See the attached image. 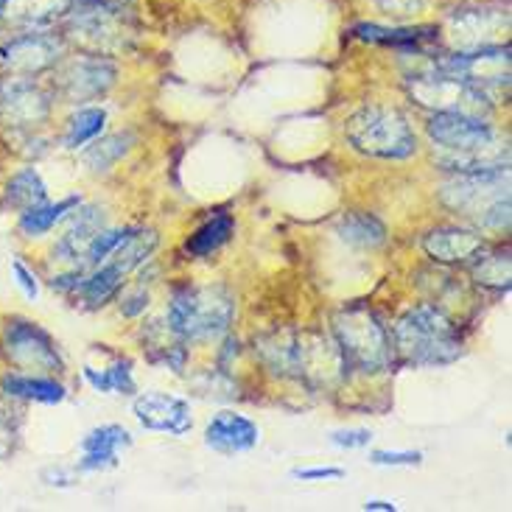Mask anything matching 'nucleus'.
Returning <instances> with one entry per match:
<instances>
[{
	"instance_id": "obj_35",
	"label": "nucleus",
	"mask_w": 512,
	"mask_h": 512,
	"mask_svg": "<svg viewBox=\"0 0 512 512\" xmlns=\"http://www.w3.org/2000/svg\"><path fill=\"white\" fill-rule=\"evenodd\" d=\"M12 440H14L12 429L0 420V459L9 457V451H12Z\"/></svg>"
},
{
	"instance_id": "obj_26",
	"label": "nucleus",
	"mask_w": 512,
	"mask_h": 512,
	"mask_svg": "<svg viewBox=\"0 0 512 512\" xmlns=\"http://www.w3.org/2000/svg\"><path fill=\"white\" fill-rule=\"evenodd\" d=\"M473 277L482 286L493 289H510V252H496V255H476L473 258Z\"/></svg>"
},
{
	"instance_id": "obj_31",
	"label": "nucleus",
	"mask_w": 512,
	"mask_h": 512,
	"mask_svg": "<svg viewBox=\"0 0 512 512\" xmlns=\"http://www.w3.org/2000/svg\"><path fill=\"white\" fill-rule=\"evenodd\" d=\"M331 443L339 445V448H364V445L373 443V431L367 429H342V431H333L331 434Z\"/></svg>"
},
{
	"instance_id": "obj_3",
	"label": "nucleus",
	"mask_w": 512,
	"mask_h": 512,
	"mask_svg": "<svg viewBox=\"0 0 512 512\" xmlns=\"http://www.w3.org/2000/svg\"><path fill=\"white\" fill-rule=\"evenodd\" d=\"M236 317V300L224 286H180L166 308L171 333L182 342L219 339L230 331Z\"/></svg>"
},
{
	"instance_id": "obj_25",
	"label": "nucleus",
	"mask_w": 512,
	"mask_h": 512,
	"mask_svg": "<svg viewBox=\"0 0 512 512\" xmlns=\"http://www.w3.org/2000/svg\"><path fill=\"white\" fill-rule=\"evenodd\" d=\"M104 124H107V112L101 107H82L73 118L68 121V129H65V146L68 149H84L90 140H96L101 132H104Z\"/></svg>"
},
{
	"instance_id": "obj_30",
	"label": "nucleus",
	"mask_w": 512,
	"mask_h": 512,
	"mask_svg": "<svg viewBox=\"0 0 512 512\" xmlns=\"http://www.w3.org/2000/svg\"><path fill=\"white\" fill-rule=\"evenodd\" d=\"M378 3V9L389 17H395V20H403V17H415L423 6H426V0H375Z\"/></svg>"
},
{
	"instance_id": "obj_19",
	"label": "nucleus",
	"mask_w": 512,
	"mask_h": 512,
	"mask_svg": "<svg viewBox=\"0 0 512 512\" xmlns=\"http://www.w3.org/2000/svg\"><path fill=\"white\" fill-rule=\"evenodd\" d=\"M82 205V196H68V199H59V202H45V205H37V208L20 213L17 219V230L20 236L26 238H42L48 236L54 230L56 224L65 222L73 210Z\"/></svg>"
},
{
	"instance_id": "obj_2",
	"label": "nucleus",
	"mask_w": 512,
	"mask_h": 512,
	"mask_svg": "<svg viewBox=\"0 0 512 512\" xmlns=\"http://www.w3.org/2000/svg\"><path fill=\"white\" fill-rule=\"evenodd\" d=\"M440 199L479 230L510 227V168L457 174L440 188Z\"/></svg>"
},
{
	"instance_id": "obj_4",
	"label": "nucleus",
	"mask_w": 512,
	"mask_h": 512,
	"mask_svg": "<svg viewBox=\"0 0 512 512\" xmlns=\"http://www.w3.org/2000/svg\"><path fill=\"white\" fill-rule=\"evenodd\" d=\"M389 336L403 359L420 367H445L462 356V339L454 322L431 305L409 308Z\"/></svg>"
},
{
	"instance_id": "obj_34",
	"label": "nucleus",
	"mask_w": 512,
	"mask_h": 512,
	"mask_svg": "<svg viewBox=\"0 0 512 512\" xmlns=\"http://www.w3.org/2000/svg\"><path fill=\"white\" fill-rule=\"evenodd\" d=\"M294 479H303V482H317V479H342L345 471L342 468H297L291 471Z\"/></svg>"
},
{
	"instance_id": "obj_5",
	"label": "nucleus",
	"mask_w": 512,
	"mask_h": 512,
	"mask_svg": "<svg viewBox=\"0 0 512 512\" xmlns=\"http://www.w3.org/2000/svg\"><path fill=\"white\" fill-rule=\"evenodd\" d=\"M333 336L345 361V370L381 373L392 364V356H395L392 336L381 317L367 305L342 308L333 319Z\"/></svg>"
},
{
	"instance_id": "obj_24",
	"label": "nucleus",
	"mask_w": 512,
	"mask_h": 512,
	"mask_svg": "<svg viewBox=\"0 0 512 512\" xmlns=\"http://www.w3.org/2000/svg\"><path fill=\"white\" fill-rule=\"evenodd\" d=\"M132 132H118V135H107V138L96 140L87 152H84V166L90 171H110L129 149H132Z\"/></svg>"
},
{
	"instance_id": "obj_29",
	"label": "nucleus",
	"mask_w": 512,
	"mask_h": 512,
	"mask_svg": "<svg viewBox=\"0 0 512 512\" xmlns=\"http://www.w3.org/2000/svg\"><path fill=\"white\" fill-rule=\"evenodd\" d=\"M12 275H14V283H17L20 291L26 294V300L37 303V300H40V280H37V275H34V269H28L26 263L20 261V258H12Z\"/></svg>"
},
{
	"instance_id": "obj_21",
	"label": "nucleus",
	"mask_w": 512,
	"mask_h": 512,
	"mask_svg": "<svg viewBox=\"0 0 512 512\" xmlns=\"http://www.w3.org/2000/svg\"><path fill=\"white\" fill-rule=\"evenodd\" d=\"M336 236L342 238L350 247L359 250H375L387 241V227L381 219H375L373 213H345L336 224Z\"/></svg>"
},
{
	"instance_id": "obj_11",
	"label": "nucleus",
	"mask_w": 512,
	"mask_h": 512,
	"mask_svg": "<svg viewBox=\"0 0 512 512\" xmlns=\"http://www.w3.org/2000/svg\"><path fill=\"white\" fill-rule=\"evenodd\" d=\"M51 115V93L34 79L0 82V124L9 129H37Z\"/></svg>"
},
{
	"instance_id": "obj_8",
	"label": "nucleus",
	"mask_w": 512,
	"mask_h": 512,
	"mask_svg": "<svg viewBox=\"0 0 512 512\" xmlns=\"http://www.w3.org/2000/svg\"><path fill=\"white\" fill-rule=\"evenodd\" d=\"M68 34L82 40L96 54H110L126 45L129 28L124 23V6L101 0V3H76L68 12Z\"/></svg>"
},
{
	"instance_id": "obj_13",
	"label": "nucleus",
	"mask_w": 512,
	"mask_h": 512,
	"mask_svg": "<svg viewBox=\"0 0 512 512\" xmlns=\"http://www.w3.org/2000/svg\"><path fill=\"white\" fill-rule=\"evenodd\" d=\"M132 412H135V417H138V423L143 429L160 431V434L182 437V434H188L191 426H194L191 406L182 401V398L166 395V392H146V395H138L135 403H132Z\"/></svg>"
},
{
	"instance_id": "obj_6",
	"label": "nucleus",
	"mask_w": 512,
	"mask_h": 512,
	"mask_svg": "<svg viewBox=\"0 0 512 512\" xmlns=\"http://www.w3.org/2000/svg\"><path fill=\"white\" fill-rule=\"evenodd\" d=\"M347 140L356 152L378 160H406L417 152V135L409 118L389 107H364L350 115Z\"/></svg>"
},
{
	"instance_id": "obj_7",
	"label": "nucleus",
	"mask_w": 512,
	"mask_h": 512,
	"mask_svg": "<svg viewBox=\"0 0 512 512\" xmlns=\"http://www.w3.org/2000/svg\"><path fill=\"white\" fill-rule=\"evenodd\" d=\"M409 93L423 110L431 112H457V115H471V118L487 121V115L493 110V98L485 96L479 87L434 68L429 73L412 76Z\"/></svg>"
},
{
	"instance_id": "obj_9",
	"label": "nucleus",
	"mask_w": 512,
	"mask_h": 512,
	"mask_svg": "<svg viewBox=\"0 0 512 512\" xmlns=\"http://www.w3.org/2000/svg\"><path fill=\"white\" fill-rule=\"evenodd\" d=\"M3 350L6 359L17 367V373L54 375L62 370V356L56 350V342L42 331L40 325L14 319L3 331Z\"/></svg>"
},
{
	"instance_id": "obj_33",
	"label": "nucleus",
	"mask_w": 512,
	"mask_h": 512,
	"mask_svg": "<svg viewBox=\"0 0 512 512\" xmlns=\"http://www.w3.org/2000/svg\"><path fill=\"white\" fill-rule=\"evenodd\" d=\"M42 482L51 487H70L76 485V468H45Z\"/></svg>"
},
{
	"instance_id": "obj_17",
	"label": "nucleus",
	"mask_w": 512,
	"mask_h": 512,
	"mask_svg": "<svg viewBox=\"0 0 512 512\" xmlns=\"http://www.w3.org/2000/svg\"><path fill=\"white\" fill-rule=\"evenodd\" d=\"M73 9V0H0V20L17 28H45Z\"/></svg>"
},
{
	"instance_id": "obj_28",
	"label": "nucleus",
	"mask_w": 512,
	"mask_h": 512,
	"mask_svg": "<svg viewBox=\"0 0 512 512\" xmlns=\"http://www.w3.org/2000/svg\"><path fill=\"white\" fill-rule=\"evenodd\" d=\"M370 462L381 468H415L423 462V454L420 451H373Z\"/></svg>"
},
{
	"instance_id": "obj_32",
	"label": "nucleus",
	"mask_w": 512,
	"mask_h": 512,
	"mask_svg": "<svg viewBox=\"0 0 512 512\" xmlns=\"http://www.w3.org/2000/svg\"><path fill=\"white\" fill-rule=\"evenodd\" d=\"M146 305H149V291L143 289V286H138L132 294H124V300H121V311H124L126 317H138Z\"/></svg>"
},
{
	"instance_id": "obj_14",
	"label": "nucleus",
	"mask_w": 512,
	"mask_h": 512,
	"mask_svg": "<svg viewBox=\"0 0 512 512\" xmlns=\"http://www.w3.org/2000/svg\"><path fill=\"white\" fill-rule=\"evenodd\" d=\"M258 443H261V429L250 417L238 415V412H219L208 420L205 445L224 457L247 454L252 448H258Z\"/></svg>"
},
{
	"instance_id": "obj_15",
	"label": "nucleus",
	"mask_w": 512,
	"mask_h": 512,
	"mask_svg": "<svg viewBox=\"0 0 512 512\" xmlns=\"http://www.w3.org/2000/svg\"><path fill=\"white\" fill-rule=\"evenodd\" d=\"M126 448H132V434L124 426H98V429L87 431L79 443L82 459H79L76 471H110L118 465V457Z\"/></svg>"
},
{
	"instance_id": "obj_16",
	"label": "nucleus",
	"mask_w": 512,
	"mask_h": 512,
	"mask_svg": "<svg viewBox=\"0 0 512 512\" xmlns=\"http://www.w3.org/2000/svg\"><path fill=\"white\" fill-rule=\"evenodd\" d=\"M485 236L468 227H440L423 238V250L437 263H468L485 252Z\"/></svg>"
},
{
	"instance_id": "obj_20",
	"label": "nucleus",
	"mask_w": 512,
	"mask_h": 512,
	"mask_svg": "<svg viewBox=\"0 0 512 512\" xmlns=\"http://www.w3.org/2000/svg\"><path fill=\"white\" fill-rule=\"evenodd\" d=\"M45 202H48V185H45L37 168H20L17 174L9 177L6 188H3V205L17 210V213H26V210L45 205Z\"/></svg>"
},
{
	"instance_id": "obj_23",
	"label": "nucleus",
	"mask_w": 512,
	"mask_h": 512,
	"mask_svg": "<svg viewBox=\"0 0 512 512\" xmlns=\"http://www.w3.org/2000/svg\"><path fill=\"white\" fill-rule=\"evenodd\" d=\"M82 378L96 392H104V395H132L135 392V375H132V361L129 359H118L104 370H96L87 364L82 370Z\"/></svg>"
},
{
	"instance_id": "obj_27",
	"label": "nucleus",
	"mask_w": 512,
	"mask_h": 512,
	"mask_svg": "<svg viewBox=\"0 0 512 512\" xmlns=\"http://www.w3.org/2000/svg\"><path fill=\"white\" fill-rule=\"evenodd\" d=\"M356 37L364 42H381V45H395V48H412L423 40V34L415 28H381L373 23L356 26Z\"/></svg>"
},
{
	"instance_id": "obj_10",
	"label": "nucleus",
	"mask_w": 512,
	"mask_h": 512,
	"mask_svg": "<svg viewBox=\"0 0 512 512\" xmlns=\"http://www.w3.org/2000/svg\"><path fill=\"white\" fill-rule=\"evenodd\" d=\"M115 65L107 56L101 54H84L73 56L65 62L59 73H56V93L70 101V104H84L93 98L104 96L115 84Z\"/></svg>"
},
{
	"instance_id": "obj_36",
	"label": "nucleus",
	"mask_w": 512,
	"mask_h": 512,
	"mask_svg": "<svg viewBox=\"0 0 512 512\" xmlns=\"http://www.w3.org/2000/svg\"><path fill=\"white\" fill-rule=\"evenodd\" d=\"M364 510L373 512V510H384V512H395L398 510V504H392V501H381V499H373L364 504Z\"/></svg>"
},
{
	"instance_id": "obj_1",
	"label": "nucleus",
	"mask_w": 512,
	"mask_h": 512,
	"mask_svg": "<svg viewBox=\"0 0 512 512\" xmlns=\"http://www.w3.org/2000/svg\"><path fill=\"white\" fill-rule=\"evenodd\" d=\"M429 138L437 146V163L454 174L510 168V146L482 118L457 115V112H434Z\"/></svg>"
},
{
	"instance_id": "obj_18",
	"label": "nucleus",
	"mask_w": 512,
	"mask_h": 512,
	"mask_svg": "<svg viewBox=\"0 0 512 512\" xmlns=\"http://www.w3.org/2000/svg\"><path fill=\"white\" fill-rule=\"evenodd\" d=\"M0 389L9 398L34 403H62L68 398V389L62 387L51 375H34V373H6L0 378Z\"/></svg>"
},
{
	"instance_id": "obj_12",
	"label": "nucleus",
	"mask_w": 512,
	"mask_h": 512,
	"mask_svg": "<svg viewBox=\"0 0 512 512\" xmlns=\"http://www.w3.org/2000/svg\"><path fill=\"white\" fill-rule=\"evenodd\" d=\"M510 14L490 12V9H462L451 17V42L457 54L482 51V48H499L501 40H507Z\"/></svg>"
},
{
	"instance_id": "obj_22",
	"label": "nucleus",
	"mask_w": 512,
	"mask_h": 512,
	"mask_svg": "<svg viewBox=\"0 0 512 512\" xmlns=\"http://www.w3.org/2000/svg\"><path fill=\"white\" fill-rule=\"evenodd\" d=\"M233 216L230 213H213L208 222L202 224L199 230H196L194 236L188 238V244H185V250L188 255H194V258H208L213 252H219L230 241L233 236Z\"/></svg>"
}]
</instances>
